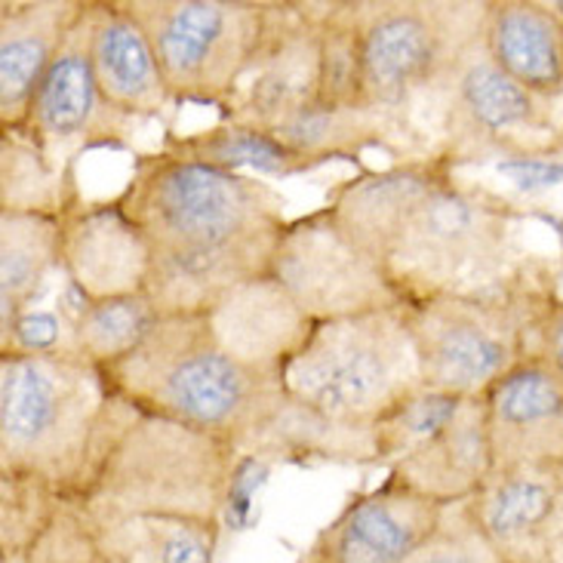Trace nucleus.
Segmentation results:
<instances>
[{"label":"nucleus","mask_w":563,"mask_h":563,"mask_svg":"<svg viewBox=\"0 0 563 563\" xmlns=\"http://www.w3.org/2000/svg\"><path fill=\"white\" fill-rule=\"evenodd\" d=\"M330 213L379 265L404 305L472 292L518 265V207L459 179L441 154L366 169L335 188Z\"/></svg>","instance_id":"nucleus-1"},{"label":"nucleus","mask_w":563,"mask_h":563,"mask_svg":"<svg viewBox=\"0 0 563 563\" xmlns=\"http://www.w3.org/2000/svg\"><path fill=\"white\" fill-rule=\"evenodd\" d=\"M114 200L148 244V296L161 318L210 311L268 277L289 222L272 185L164 148L139 157Z\"/></svg>","instance_id":"nucleus-2"},{"label":"nucleus","mask_w":563,"mask_h":563,"mask_svg":"<svg viewBox=\"0 0 563 563\" xmlns=\"http://www.w3.org/2000/svg\"><path fill=\"white\" fill-rule=\"evenodd\" d=\"M114 395L229 441L244 459H272L289 397L277 369L238 357L219 342L207 311L167 314L148 339L106 366Z\"/></svg>","instance_id":"nucleus-3"},{"label":"nucleus","mask_w":563,"mask_h":563,"mask_svg":"<svg viewBox=\"0 0 563 563\" xmlns=\"http://www.w3.org/2000/svg\"><path fill=\"white\" fill-rule=\"evenodd\" d=\"M241 453L111 391L90 465L71 499L90 520H222Z\"/></svg>","instance_id":"nucleus-4"},{"label":"nucleus","mask_w":563,"mask_h":563,"mask_svg":"<svg viewBox=\"0 0 563 563\" xmlns=\"http://www.w3.org/2000/svg\"><path fill=\"white\" fill-rule=\"evenodd\" d=\"M111 404L106 369L84 354H0V477L71 503Z\"/></svg>","instance_id":"nucleus-5"},{"label":"nucleus","mask_w":563,"mask_h":563,"mask_svg":"<svg viewBox=\"0 0 563 563\" xmlns=\"http://www.w3.org/2000/svg\"><path fill=\"white\" fill-rule=\"evenodd\" d=\"M280 382L289 400L320 422L373 434L376 422L426 385L407 305L311 323L280 366Z\"/></svg>","instance_id":"nucleus-6"},{"label":"nucleus","mask_w":563,"mask_h":563,"mask_svg":"<svg viewBox=\"0 0 563 563\" xmlns=\"http://www.w3.org/2000/svg\"><path fill=\"white\" fill-rule=\"evenodd\" d=\"M554 299L549 265L520 260L484 289L407 305L426 388L459 397L487 395L493 382L530 357V335Z\"/></svg>","instance_id":"nucleus-7"},{"label":"nucleus","mask_w":563,"mask_h":563,"mask_svg":"<svg viewBox=\"0 0 563 563\" xmlns=\"http://www.w3.org/2000/svg\"><path fill=\"white\" fill-rule=\"evenodd\" d=\"M489 0H361L366 108L412 126L422 99L441 102L459 59L484 37Z\"/></svg>","instance_id":"nucleus-8"},{"label":"nucleus","mask_w":563,"mask_h":563,"mask_svg":"<svg viewBox=\"0 0 563 563\" xmlns=\"http://www.w3.org/2000/svg\"><path fill=\"white\" fill-rule=\"evenodd\" d=\"M176 106L225 108L260 53L268 0H126Z\"/></svg>","instance_id":"nucleus-9"},{"label":"nucleus","mask_w":563,"mask_h":563,"mask_svg":"<svg viewBox=\"0 0 563 563\" xmlns=\"http://www.w3.org/2000/svg\"><path fill=\"white\" fill-rule=\"evenodd\" d=\"M438 108L441 142L431 152L453 167L493 157H503V164L549 161L563 152V126L554 121L551 102L505 75L487 53L484 37L459 59Z\"/></svg>","instance_id":"nucleus-10"},{"label":"nucleus","mask_w":563,"mask_h":563,"mask_svg":"<svg viewBox=\"0 0 563 563\" xmlns=\"http://www.w3.org/2000/svg\"><path fill=\"white\" fill-rule=\"evenodd\" d=\"M268 277L311 323L404 305L385 272L339 225L330 207L289 219Z\"/></svg>","instance_id":"nucleus-11"},{"label":"nucleus","mask_w":563,"mask_h":563,"mask_svg":"<svg viewBox=\"0 0 563 563\" xmlns=\"http://www.w3.org/2000/svg\"><path fill=\"white\" fill-rule=\"evenodd\" d=\"M133 126L136 121L111 106L92 77L84 10L53 68L34 92L25 123L15 136L25 139L56 176H77L75 167L84 154L130 145Z\"/></svg>","instance_id":"nucleus-12"},{"label":"nucleus","mask_w":563,"mask_h":563,"mask_svg":"<svg viewBox=\"0 0 563 563\" xmlns=\"http://www.w3.org/2000/svg\"><path fill=\"white\" fill-rule=\"evenodd\" d=\"M320 10L323 3L268 0V22L256 62L222 121L272 130L318 99Z\"/></svg>","instance_id":"nucleus-13"},{"label":"nucleus","mask_w":563,"mask_h":563,"mask_svg":"<svg viewBox=\"0 0 563 563\" xmlns=\"http://www.w3.org/2000/svg\"><path fill=\"white\" fill-rule=\"evenodd\" d=\"M446 505H438L385 477L357 493L305 551V563H404L434 533Z\"/></svg>","instance_id":"nucleus-14"},{"label":"nucleus","mask_w":563,"mask_h":563,"mask_svg":"<svg viewBox=\"0 0 563 563\" xmlns=\"http://www.w3.org/2000/svg\"><path fill=\"white\" fill-rule=\"evenodd\" d=\"M468 505L505 563H563V462L493 472Z\"/></svg>","instance_id":"nucleus-15"},{"label":"nucleus","mask_w":563,"mask_h":563,"mask_svg":"<svg viewBox=\"0 0 563 563\" xmlns=\"http://www.w3.org/2000/svg\"><path fill=\"white\" fill-rule=\"evenodd\" d=\"M493 472L563 462V382L545 361L523 357L484 395Z\"/></svg>","instance_id":"nucleus-16"},{"label":"nucleus","mask_w":563,"mask_h":563,"mask_svg":"<svg viewBox=\"0 0 563 563\" xmlns=\"http://www.w3.org/2000/svg\"><path fill=\"white\" fill-rule=\"evenodd\" d=\"M62 265L90 299L148 292L152 253L118 200H77L62 216Z\"/></svg>","instance_id":"nucleus-17"},{"label":"nucleus","mask_w":563,"mask_h":563,"mask_svg":"<svg viewBox=\"0 0 563 563\" xmlns=\"http://www.w3.org/2000/svg\"><path fill=\"white\" fill-rule=\"evenodd\" d=\"M87 44L99 90L126 118L152 121L176 106L152 41L130 13L126 0H90Z\"/></svg>","instance_id":"nucleus-18"},{"label":"nucleus","mask_w":563,"mask_h":563,"mask_svg":"<svg viewBox=\"0 0 563 563\" xmlns=\"http://www.w3.org/2000/svg\"><path fill=\"white\" fill-rule=\"evenodd\" d=\"M87 0L0 3V130L19 133L31 99L80 22Z\"/></svg>","instance_id":"nucleus-19"},{"label":"nucleus","mask_w":563,"mask_h":563,"mask_svg":"<svg viewBox=\"0 0 563 563\" xmlns=\"http://www.w3.org/2000/svg\"><path fill=\"white\" fill-rule=\"evenodd\" d=\"M388 474L412 493L438 505L474 499V493L484 487L493 474L484 397H465L450 428L419 453L400 459L388 468Z\"/></svg>","instance_id":"nucleus-20"},{"label":"nucleus","mask_w":563,"mask_h":563,"mask_svg":"<svg viewBox=\"0 0 563 563\" xmlns=\"http://www.w3.org/2000/svg\"><path fill=\"white\" fill-rule=\"evenodd\" d=\"M484 44L523 90L551 106L563 99V25L545 0H489Z\"/></svg>","instance_id":"nucleus-21"},{"label":"nucleus","mask_w":563,"mask_h":563,"mask_svg":"<svg viewBox=\"0 0 563 563\" xmlns=\"http://www.w3.org/2000/svg\"><path fill=\"white\" fill-rule=\"evenodd\" d=\"M207 314L225 349L250 364L277 373L311 330V320L299 314V308L289 302L287 292L272 277L234 289Z\"/></svg>","instance_id":"nucleus-22"},{"label":"nucleus","mask_w":563,"mask_h":563,"mask_svg":"<svg viewBox=\"0 0 563 563\" xmlns=\"http://www.w3.org/2000/svg\"><path fill=\"white\" fill-rule=\"evenodd\" d=\"M62 216L0 210V330L13 323L62 265Z\"/></svg>","instance_id":"nucleus-23"},{"label":"nucleus","mask_w":563,"mask_h":563,"mask_svg":"<svg viewBox=\"0 0 563 563\" xmlns=\"http://www.w3.org/2000/svg\"><path fill=\"white\" fill-rule=\"evenodd\" d=\"M108 563H216L222 520H90Z\"/></svg>","instance_id":"nucleus-24"},{"label":"nucleus","mask_w":563,"mask_h":563,"mask_svg":"<svg viewBox=\"0 0 563 563\" xmlns=\"http://www.w3.org/2000/svg\"><path fill=\"white\" fill-rule=\"evenodd\" d=\"M164 152L195 161V164H207V167L241 173V176L260 173V176L284 179V176L308 173L302 161L289 152L287 145H280L272 133L234 121H222L210 130H198L188 136H167Z\"/></svg>","instance_id":"nucleus-25"},{"label":"nucleus","mask_w":563,"mask_h":563,"mask_svg":"<svg viewBox=\"0 0 563 563\" xmlns=\"http://www.w3.org/2000/svg\"><path fill=\"white\" fill-rule=\"evenodd\" d=\"M90 302L59 265L13 323L0 330V354H80L77 323Z\"/></svg>","instance_id":"nucleus-26"},{"label":"nucleus","mask_w":563,"mask_h":563,"mask_svg":"<svg viewBox=\"0 0 563 563\" xmlns=\"http://www.w3.org/2000/svg\"><path fill=\"white\" fill-rule=\"evenodd\" d=\"M320 106L366 108L361 0H330L320 10Z\"/></svg>","instance_id":"nucleus-27"},{"label":"nucleus","mask_w":563,"mask_h":563,"mask_svg":"<svg viewBox=\"0 0 563 563\" xmlns=\"http://www.w3.org/2000/svg\"><path fill=\"white\" fill-rule=\"evenodd\" d=\"M157 320L161 311L148 292L92 299L77 323V349L87 361L106 369L133 354L157 327Z\"/></svg>","instance_id":"nucleus-28"},{"label":"nucleus","mask_w":563,"mask_h":563,"mask_svg":"<svg viewBox=\"0 0 563 563\" xmlns=\"http://www.w3.org/2000/svg\"><path fill=\"white\" fill-rule=\"evenodd\" d=\"M80 191L77 176H56L44 157L15 133L0 139V210H71Z\"/></svg>","instance_id":"nucleus-29"},{"label":"nucleus","mask_w":563,"mask_h":563,"mask_svg":"<svg viewBox=\"0 0 563 563\" xmlns=\"http://www.w3.org/2000/svg\"><path fill=\"white\" fill-rule=\"evenodd\" d=\"M465 397L434 391V388H419L410 397H404L395 410L388 412L382 422L373 428V450L379 465H397L400 459L419 453L422 446L443 434L450 422L462 410Z\"/></svg>","instance_id":"nucleus-30"},{"label":"nucleus","mask_w":563,"mask_h":563,"mask_svg":"<svg viewBox=\"0 0 563 563\" xmlns=\"http://www.w3.org/2000/svg\"><path fill=\"white\" fill-rule=\"evenodd\" d=\"M65 505L56 489L0 477V558L3 554H25L44 536V530Z\"/></svg>","instance_id":"nucleus-31"},{"label":"nucleus","mask_w":563,"mask_h":563,"mask_svg":"<svg viewBox=\"0 0 563 563\" xmlns=\"http://www.w3.org/2000/svg\"><path fill=\"white\" fill-rule=\"evenodd\" d=\"M404 563H505L474 518L472 505H446L441 523Z\"/></svg>","instance_id":"nucleus-32"},{"label":"nucleus","mask_w":563,"mask_h":563,"mask_svg":"<svg viewBox=\"0 0 563 563\" xmlns=\"http://www.w3.org/2000/svg\"><path fill=\"white\" fill-rule=\"evenodd\" d=\"M25 558L29 563H108L96 527L71 503L62 505L59 515L46 527L44 536L25 551Z\"/></svg>","instance_id":"nucleus-33"},{"label":"nucleus","mask_w":563,"mask_h":563,"mask_svg":"<svg viewBox=\"0 0 563 563\" xmlns=\"http://www.w3.org/2000/svg\"><path fill=\"white\" fill-rule=\"evenodd\" d=\"M530 357L545 361L563 382V299H554L536 323L530 335Z\"/></svg>","instance_id":"nucleus-34"},{"label":"nucleus","mask_w":563,"mask_h":563,"mask_svg":"<svg viewBox=\"0 0 563 563\" xmlns=\"http://www.w3.org/2000/svg\"><path fill=\"white\" fill-rule=\"evenodd\" d=\"M545 3H549V10L554 13V19L563 25V0H545Z\"/></svg>","instance_id":"nucleus-35"},{"label":"nucleus","mask_w":563,"mask_h":563,"mask_svg":"<svg viewBox=\"0 0 563 563\" xmlns=\"http://www.w3.org/2000/svg\"><path fill=\"white\" fill-rule=\"evenodd\" d=\"M0 563H29V558H25V554H3Z\"/></svg>","instance_id":"nucleus-36"},{"label":"nucleus","mask_w":563,"mask_h":563,"mask_svg":"<svg viewBox=\"0 0 563 563\" xmlns=\"http://www.w3.org/2000/svg\"><path fill=\"white\" fill-rule=\"evenodd\" d=\"M299 563H305V561H299Z\"/></svg>","instance_id":"nucleus-37"}]
</instances>
